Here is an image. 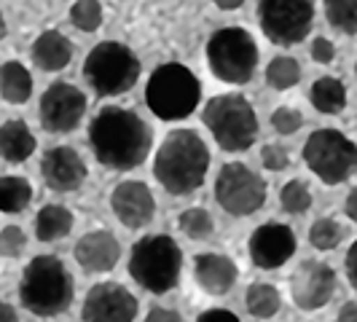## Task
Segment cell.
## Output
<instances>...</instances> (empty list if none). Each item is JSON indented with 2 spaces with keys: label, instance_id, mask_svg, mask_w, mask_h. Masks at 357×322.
I'll use <instances>...</instances> for the list:
<instances>
[{
  "label": "cell",
  "instance_id": "277c9868",
  "mask_svg": "<svg viewBox=\"0 0 357 322\" xmlns=\"http://www.w3.org/2000/svg\"><path fill=\"white\" fill-rule=\"evenodd\" d=\"M129 274L137 285L164 296L180 285L183 274V250L169 233H148L135 242L129 252Z\"/></svg>",
  "mask_w": 357,
  "mask_h": 322
},
{
  "label": "cell",
  "instance_id": "ac0fdd59",
  "mask_svg": "<svg viewBox=\"0 0 357 322\" xmlns=\"http://www.w3.org/2000/svg\"><path fill=\"white\" fill-rule=\"evenodd\" d=\"M73 258L86 274H107L121 261V242L110 231H89L75 242Z\"/></svg>",
  "mask_w": 357,
  "mask_h": 322
},
{
  "label": "cell",
  "instance_id": "f1b7e54d",
  "mask_svg": "<svg viewBox=\"0 0 357 322\" xmlns=\"http://www.w3.org/2000/svg\"><path fill=\"white\" fill-rule=\"evenodd\" d=\"M178 226L188 239L202 242V239H210L215 233V217L204 207H188V210L180 213Z\"/></svg>",
  "mask_w": 357,
  "mask_h": 322
},
{
  "label": "cell",
  "instance_id": "44dd1931",
  "mask_svg": "<svg viewBox=\"0 0 357 322\" xmlns=\"http://www.w3.org/2000/svg\"><path fill=\"white\" fill-rule=\"evenodd\" d=\"M38 148V140L27 121L22 118H8L0 124V159L8 164H22L27 161Z\"/></svg>",
  "mask_w": 357,
  "mask_h": 322
},
{
  "label": "cell",
  "instance_id": "ba28073f",
  "mask_svg": "<svg viewBox=\"0 0 357 322\" xmlns=\"http://www.w3.org/2000/svg\"><path fill=\"white\" fill-rule=\"evenodd\" d=\"M143 65L137 54L119 40L97 43L84 59V78L100 97H119L135 89Z\"/></svg>",
  "mask_w": 357,
  "mask_h": 322
},
{
  "label": "cell",
  "instance_id": "7402d4cb",
  "mask_svg": "<svg viewBox=\"0 0 357 322\" xmlns=\"http://www.w3.org/2000/svg\"><path fill=\"white\" fill-rule=\"evenodd\" d=\"M0 97L8 105H24L33 97V75L17 59L0 65Z\"/></svg>",
  "mask_w": 357,
  "mask_h": 322
},
{
  "label": "cell",
  "instance_id": "6da1fadb",
  "mask_svg": "<svg viewBox=\"0 0 357 322\" xmlns=\"http://www.w3.org/2000/svg\"><path fill=\"white\" fill-rule=\"evenodd\" d=\"M89 145L94 159L105 169L129 172L148 159L153 148V132L135 110L121 105H105L91 118Z\"/></svg>",
  "mask_w": 357,
  "mask_h": 322
},
{
  "label": "cell",
  "instance_id": "4dcf8cb0",
  "mask_svg": "<svg viewBox=\"0 0 357 322\" xmlns=\"http://www.w3.org/2000/svg\"><path fill=\"white\" fill-rule=\"evenodd\" d=\"M70 22L81 33H97L105 22V11L100 0H75L70 6Z\"/></svg>",
  "mask_w": 357,
  "mask_h": 322
},
{
  "label": "cell",
  "instance_id": "f6af8a7d",
  "mask_svg": "<svg viewBox=\"0 0 357 322\" xmlns=\"http://www.w3.org/2000/svg\"><path fill=\"white\" fill-rule=\"evenodd\" d=\"M355 78H357V59H355Z\"/></svg>",
  "mask_w": 357,
  "mask_h": 322
},
{
  "label": "cell",
  "instance_id": "8fae6325",
  "mask_svg": "<svg viewBox=\"0 0 357 322\" xmlns=\"http://www.w3.org/2000/svg\"><path fill=\"white\" fill-rule=\"evenodd\" d=\"M266 183L261 175H255L248 164L229 161L220 167L215 180V201L223 213L234 217H248L258 213L266 204Z\"/></svg>",
  "mask_w": 357,
  "mask_h": 322
},
{
  "label": "cell",
  "instance_id": "2e32d148",
  "mask_svg": "<svg viewBox=\"0 0 357 322\" xmlns=\"http://www.w3.org/2000/svg\"><path fill=\"white\" fill-rule=\"evenodd\" d=\"M40 175L43 183L56 191V194H73L78 191L86 178H89V167L81 159V153L70 145H54L43 153L40 159Z\"/></svg>",
  "mask_w": 357,
  "mask_h": 322
},
{
  "label": "cell",
  "instance_id": "7c38bea8",
  "mask_svg": "<svg viewBox=\"0 0 357 322\" xmlns=\"http://www.w3.org/2000/svg\"><path fill=\"white\" fill-rule=\"evenodd\" d=\"M86 113V94L78 89L75 84L68 81H54L40 94V126L52 135H70L75 132Z\"/></svg>",
  "mask_w": 357,
  "mask_h": 322
},
{
  "label": "cell",
  "instance_id": "7bdbcfd3",
  "mask_svg": "<svg viewBox=\"0 0 357 322\" xmlns=\"http://www.w3.org/2000/svg\"><path fill=\"white\" fill-rule=\"evenodd\" d=\"M218 8H223V11H234V8H239L245 0H213Z\"/></svg>",
  "mask_w": 357,
  "mask_h": 322
},
{
  "label": "cell",
  "instance_id": "e0dca14e",
  "mask_svg": "<svg viewBox=\"0 0 357 322\" xmlns=\"http://www.w3.org/2000/svg\"><path fill=\"white\" fill-rule=\"evenodd\" d=\"M110 210L126 229H143L156 217V199L143 180H124L110 194Z\"/></svg>",
  "mask_w": 357,
  "mask_h": 322
},
{
  "label": "cell",
  "instance_id": "74e56055",
  "mask_svg": "<svg viewBox=\"0 0 357 322\" xmlns=\"http://www.w3.org/2000/svg\"><path fill=\"white\" fill-rule=\"evenodd\" d=\"M344 271H347L349 285L357 290V239L352 242V247L347 250V255H344Z\"/></svg>",
  "mask_w": 357,
  "mask_h": 322
},
{
  "label": "cell",
  "instance_id": "b9f144b4",
  "mask_svg": "<svg viewBox=\"0 0 357 322\" xmlns=\"http://www.w3.org/2000/svg\"><path fill=\"white\" fill-rule=\"evenodd\" d=\"M0 322H19L17 309L11 304H6V301H0Z\"/></svg>",
  "mask_w": 357,
  "mask_h": 322
},
{
  "label": "cell",
  "instance_id": "603a6c76",
  "mask_svg": "<svg viewBox=\"0 0 357 322\" xmlns=\"http://www.w3.org/2000/svg\"><path fill=\"white\" fill-rule=\"evenodd\" d=\"M36 236L40 242H59L73 231L75 217L65 204H46L36 215Z\"/></svg>",
  "mask_w": 357,
  "mask_h": 322
},
{
  "label": "cell",
  "instance_id": "5b68a950",
  "mask_svg": "<svg viewBox=\"0 0 357 322\" xmlns=\"http://www.w3.org/2000/svg\"><path fill=\"white\" fill-rule=\"evenodd\" d=\"M145 102L161 121H183L202 102V84L185 65L164 62L148 75Z\"/></svg>",
  "mask_w": 357,
  "mask_h": 322
},
{
  "label": "cell",
  "instance_id": "d6986e66",
  "mask_svg": "<svg viewBox=\"0 0 357 322\" xmlns=\"http://www.w3.org/2000/svg\"><path fill=\"white\" fill-rule=\"evenodd\" d=\"M194 279L204 293L226 296L239 279V266L223 252H199L194 258Z\"/></svg>",
  "mask_w": 357,
  "mask_h": 322
},
{
  "label": "cell",
  "instance_id": "1f68e13d",
  "mask_svg": "<svg viewBox=\"0 0 357 322\" xmlns=\"http://www.w3.org/2000/svg\"><path fill=\"white\" fill-rule=\"evenodd\" d=\"M280 204L290 215L309 213V207H312V191H309V185L298 178L287 180L285 185H282V191H280Z\"/></svg>",
  "mask_w": 357,
  "mask_h": 322
},
{
  "label": "cell",
  "instance_id": "7a4b0ae2",
  "mask_svg": "<svg viewBox=\"0 0 357 322\" xmlns=\"http://www.w3.org/2000/svg\"><path fill=\"white\" fill-rule=\"evenodd\" d=\"M210 172V148L194 129H175L164 137L153 159V178L172 197H188L202 188Z\"/></svg>",
  "mask_w": 357,
  "mask_h": 322
},
{
  "label": "cell",
  "instance_id": "60d3db41",
  "mask_svg": "<svg viewBox=\"0 0 357 322\" xmlns=\"http://www.w3.org/2000/svg\"><path fill=\"white\" fill-rule=\"evenodd\" d=\"M339 322H357V301H347L339 309Z\"/></svg>",
  "mask_w": 357,
  "mask_h": 322
},
{
  "label": "cell",
  "instance_id": "f35d334b",
  "mask_svg": "<svg viewBox=\"0 0 357 322\" xmlns=\"http://www.w3.org/2000/svg\"><path fill=\"white\" fill-rule=\"evenodd\" d=\"M197 322H242V320L234 312H229V309H207V312L199 314Z\"/></svg>",
  "mask_w": 357,
  "mask_h": 322
},
{
  "label": "cell",
  "instance_id": "ab89813d",
  "mask_svg": "<svg viewBox=\"0 0 357 322\" xmlns=\"http://www.w3.org/2000/svg\"><path fill=\"white\" fill-rule=\"evenodd\" d=\"M344 213H347L349 220H355L357 223V185L347 194V199H344Z\"/></svg>",
  "mask_w": 357,
  "mask_h": 322
},
{
  "label": "cell",
  "instance_id": "83f0119b",
  "mask_svg": "<svg viewBox=\"0 0 357 322\" xmlns=\"http://www.w3.org/2000/svg\"><path fill=\"white\" fill-rule=\"evenodd\" d=\"M325 19L344 36H357V0H322Z\"/></svg>",
  "mask_w": 357,
  "mask_h": 322
},
{
  "label": "cell",
  "instance_id": "f546056e",
  "mask_svg": "<svg viewBox=\"0 0 357 322\" xmlns=\"http://www.w3.org/2000/svg\"><path fill=\"white\" fill-rule=\"evenodd\" d=\"M341 242H344V229H341L339 220L333 217H317L312 226H309V245L320 252L336 250Z\"/></svg>",
  "mask_w": 357,
  "mask_h": 322
},
{
  "label": "cell",
  "instance_id": "836d02e7",
  "mask_svg": "<svg viewBox=\"0 0 357 322\" xmlns=\"http://www.w3.org/2000/svg\"><path fill=\"white\" fill-rule=\"evenodd\" d=\"M301 126H304V116H301V110H296V107L282 105L271 113V129H274L277 135H296Z\"/></svg>",
  "mask_w": 357,
  "mask_h": 322
},
{
  "label": "cell",
  "instance_id": "d590c367",
  "mask_svg": "<svg viewBox=\"0 0 357 322\" xmlns=\"http://www.w3.org/2000/svg\"><path fill=\"white\" fill-rule=\"evenodd\" d=\"M309 54H312V59H314L317 65H331V62L336 59V46H333V40H328V38L320 36L312 40Z\"/></svg>",
  "mask_w": 357,
  "mask_h": 322
},
{
  "label": "cell",
  "instance_id": "d6a6232c",
  "mask_svg": "<svg viewBox=\"0 0 357 322\" xmlns=\"http://www.w3.org/2000/svg\"><path fill=\"white\" fill-rule=\"evenodd\" d=\"M27 247V233L22 231V226H3L0 229V255L3 258H19Z\"/></svg>",
  "mask_w": 357,
  "mask_h": 322
},
{
  "label": "cell",
  "instance_id": "8992f818",
  "mask_svg": "<svg viewBox=\"0 0 357 322\" xmlns=\"http://www.w3.org/2000/svg\"><path fill=\"white\" fill-rule=\"evenodd\" d=\"M202 121L226 153H245L258 137V116L245 94H215L202 110Z\"/></svg>",
  "mask_w": 357,
  "mask_h": 322
},
{
  "label": "cell",
  "instance_id": "4316f807",
  "mask_svg": "<svg viewBox=\"0 0 357 322\" xmlns=\"http://www.w3.org/2000/svg\"><path fill=\"white\" fill-rule=\"evenodd\" d=\"M298 81H301V65H298V59L282 54V56H274L266 65V84L271 89L287 91L293 89V86H298Z\"/></svg>",
  "mask_w": 357,
  "mask_h": 322
},
{
  "label": "cell",
  "instance_id": "30bf717a",
  "mask_svg": "<svg viewBox=\"0 0 357 322\" xmlns=\"http://www.w3.org/2000/svg\"><path fill=\"white\" fill-rule=\"evenodd\" d=\"M258 24L274 46H298L312 33L314 0H258Z\"/></svg>",
  "mask_w": 357,
  "mask_h": 322
},
{
  "label": "cell",
  "instance_id": "ee69618b",
  "mask_svg": "<svg viewBox=\"0 0 357 322\" xmlns=\"http://www.w3.org/2000/svg\"><path fill=\"white\" fill-rule=\"evenodd\" d=\"M6 33H8V24H6V17H3V11H0V40L6 38Z\"/></svg>",
  "mask_w": 357,
  "mask_h": 322
},
{
  "label": "cell",
  "instance_id": "d4e9b609",
  "mask_svg": "<svg viewBox=\"0 0 357 322\" xmlns=\"http://www.w3.org/2000/svg\"><path fill=\"white\" fill-rule=\"evenodd\" d=\"M33 201V185L27 178L19 175H3L0 178V213L19 215L24 213Z\"/></svg>",
  "mask_w": 357,
  "mask_h": 322
},
{
  "label": "cell",
  "instance_id": "9c48e42d",
  "mask_svg": "<svg viewBox=\"0 0 357 322\" xmlns=\"http://www.w3.org/2000/svg\"><path fill=\"white\" fill-rule=\"evenodd\" d=\"M304 164L325 185H341L357 172V145L339 129H314L304 143Z\"/></svg>",
  "mask_w": 357,
  "mask_h": 322
},
{
  "label": "cell",
  "instance_id": "4fadbf2b",
  "mask_svg": "<svg viewBox=\"0 0 357 322\" xmlns=\"http://www.w3.org/2000/svg\"><path fill=\"white\" fill-rule=\"evenodd\" d=\"M298 239L296 231L280 223V220H266L261 223L248 239V255H250L252 266L264 268V271H274V268L285 266L287 261L296 255Z\"/></svg>",
  "mask_w": 357,
  "mask_h": 322
},
{
  "label": "cell",
  "instance_id": "5bb4252c",
  "mask_svg": "<svg viewBox=\"0 0 357 322\" xmlns=\"http://www.w3.org/2000/svg\"><path fill=\"white\" fill-rule=\"evenodd\" d=\"M339 285L336 271L322 261H304L290 274V298L304 312H314L331 304Z\"/></svg>",
  "mask_w": 357,
  "mask_h": 322
},
{
  "label": "cell",
  "instance_id": "8d00e7d4",
  "mask_svg": "<svg viewBox=\"0 0 357 322\" xmlns=\"http://www.w3.org/2000/svg\"><path fill=\"white\" fill-rule=\"evenodd\" d=\"M145 322H183V317H180V312L169 309V306H153Z\"/></svg>",
  "mask_w": 357,
  "mask_h": 322
},
{
  "label": "cell",
  "instance_id": "3957f363",
  "mask_svg": "<svg viewBox=\"0 0 357 322\" xmlns=\"http://www.w3.org/2000/svg\"><path fill=\"white\" fill-rule=\"evenodd\" d=\"M75 298V282L56 255H36L19 277V304L36 317H56Z\"/></svg>",
  "mask_w": 357,
  "mask_h": 322
},
{
  "label": "cell",
  "instance_id": "52a82bcc",
  "mask_svg": "<svg viewBox=\"0 0 357 322\" xmlns=\"http://www.w3.org/2000/svg\"><path fill=\"white\" fill-rule=\"evenodd\" d=\"M207 68L218 81L231 84V86H245L250 84L255 68H258V43L250 30L245 27H220L215 30L207 40Z\"/></svg>",
  "mask_w": 357,
  "mask_h": 322
},
{
  "label": "cell",
  "instance_id": "cb8c5ba5",
  "mask_svg": "<svg viewBox=\"0 0 357 322\" xmlns=\"http://www.w3.org/2000/svg\"><path fill=\"white\" fill-rule=\"evenodd\" d=\"M309 102L317 113L325 116H336L347 107V86L341 84V78L333 75H322L312 84L309 89Z\"/></svg>",
  "mask_w": 357,
  "mask_h": 322
},
{
  "label": "cell",
  "instance_id": "e575fe53",
  "mask_svg": "<svg viewBox=\"0 0 357 322\" xmlns=\"http://www.w3.org/2000/svg\"><path fill=\"white\" fill-rule=\"evenodd\" d=\"M261 164L266 167L268 172H285L287 167H290V153H287L285 145H264V151H261Z\"/></svg>",
  "mask_w": 357,
  "mask_h": 322
},
{
  "label": "cell",
  "instance_id": "ffe728a7",
  "mask_svg": "<svg viewBox=\"0 0 357 322\" xmlns=\"http://www.w3.org/2000/svg\"><path fill=\"white\" fill-rule=\"evenodd\" d=\"M73 54H75V49H73L70 38H65L59 30H43L33 40V49H30L33 65L43 72L65 70L73 62Z\"/></svg>",
  "mask_w": 357,
  "mask_h": 322
},
{
  "label": "cell",
  "instance_id": "484cf974",
  "mask_svg": "<svg viewBox=\"0 0 357 322\" xmlns=\"http://www.w3.org/2000/svg\"><path fill=\"white\" fill-rule=\"evenodd\" d=\"M245 306L252 317L258 320H271L282 309V296L280 290L268 282H252L245 293Z\"/></svg>",
  "mask_w": 357,
  "mask_h": 322
},
{
  "label": "cell",
  "instance_id": "9a60e30c",
  "mask_svg": "<svg viewBox=\"0 0 357 322\" xmlns=\"http://www.w3.org/2000/svg\"><path fill=\"white\" fill-rule=\"evenodd\" d=\"M140 304L137 298L119 282H97L86 293L81 306L84 322H135Z\"/></svg>",
  "mask_w": 357,
  "mask_h": 322
}]
</instances>
